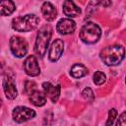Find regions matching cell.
<instances>
[{
    "mask_svg": "<svg viewBox=\"0 0 126 126\" xmlns=\"http://www.w3.org/2000/svg\"><path fill=\"white\" fill-rule=\"evenodd\" d=\"M116 116H117V110L115 108H111L109 110V112H108V118H107V121H106L105 126H111L113 124Z\"/></svg>",
    "mask_w": 126,
    "mask_h": 126,
    "instance_id": "obj_20",
    "label": "cell"
},
{
    "mask_svg": "<svg viewBox=\"0 0 126 126\" xmlns=\"http://www.w3.org/2000/svg\"><path fill=\"white\" fill-rule=\"evenodd\" d=\"M57 32L61 34H69L74 32L76 29V24L71 19H61L57 23Z\"/></svg>",
    "mask_w": 126,
    "mask_h": 126,
    "instance_id": "obj_10",
    "label": "cell"
},
{
    "mask_svg": "<svg viewBox=\"0 0 126 126\" xmlns=\"http://www.w3.org/2000/svg\"><path fill=\"white\" fill-rule=\"evenodd\" d=\"M125 119H126V113L125 112H122L116 122V126H126V122H125Z\"/></svg>",
    "mask_w": 126,
    "mask_h": 126,
    "instance_id": "obj_21",
    "label": "cell"
},
{
    "mask_svg": "<svg viewBox=\"0 0 126 126\" xmlns=\"http://www.w3.org/2000/svg\"><path fill=\"white\" fill-rule=\"evenodd\" d=\"M105 79H106V77H105L104 73H102L100 71H96L94 74V82L96 85H102L105 82Z\"/></svg>",
    "mask_w": 126,
    "mask_h": 126,
    "instance_id": "obj_18",
    "label": "cell"
},
{
    "mask_svg": "<svg viewBox=\"0 0 126 126\" xmlns=\"http://www.w3.org/2000/svg\"><path fill=\"white\" fill-rule=\"evenodd\" d=\"M63 12L67 17L74 18L81 14V9L73 1L67 0V1H64L63 3Z\"/></svg>",
    "mask_w": 126,
    "mask_h": 126,
    "instance_id": "obj_12",
    "label": "cell"
},
{
    "mask_svg": "<svg viewBox=\"0 0 126 126\" xmlns=\"http://www.w3.org/2000/svg\"><path fill=\"white\" fill-rule=\"evenodd\" d=\"M41 13L45 20L53 21L57 17V10L50 2H44L41 6Z\"/></svg>",
    "mask_w": 126,
    "mask_h": 126,
    "instance_id": "obj_13",
    "label": "cell"
},
{
    "mask_svg": "<svg viewBox=\"0 0 126 126\" xmlns=\"http://www.w3.org/2000/svg\"><path fill=\"white\" fill-rule=\"evenodd\" d=\"M100 58L103 63L107 66L118 65L125 57V50L122 45L114 44L104 47L100 53Z\"/></svg>",
    "mask_w": 126,
    "mask_h": 126,
    "instance_id": "obj_1",
    "label": "cell"
},
{
    "mask_svg": "<svg viewBox=\"0 0 126 126\" xmlns=\"http://www.w3.org/2000/svg\"><path fill=\"white\" fill-rule=\"evenodd\" d=\"M24 69H25V72L31 77H35V76L39 75L40 69H39V66H38V63H37V60H36L35 56L30 55L25 60Z\"/></svg>",
    "mask_w": 126,
    "mask_h": 126,
    "instance_id": "obj_8",
    "label": "cell"
},
{
    "mask_svg": "<svg viewBox=\"0 0 126 126\" xmlns=\"http://www.w3.org/2000/svg\"><path fill=\"white\" fill-rule=\"evenodd\" d=\"M82 95H83V97H84L86 100H88V101H90V102H92V101L94 100V93H93V91H92L90 88L84 89L83 92H82Z\"/></svg>",
    "mask_w": 126,
    "mask_h": 126,
    "instance_id": "obj_19",
    "label": "cell"
},
{
    "mask_svg": "<svg viewBox=\"0 0 126 126\" xmlns=\"http://www.w3.org/2000/svg\"><path fill=\"white\" fill-rule=\"evenodd\" d=\"M25 93L27 94H32L34 91H36V84L33 81H26L25 82Z\"/></svg>",
    "mask_w": 126,
    "mask_h": 126,
    "instance_id": "obj_17",
    "label": "cell"
},
{
    "mask_svg": "<svg viewBox=\"0 0 126 126\" xmlns=\"http://www.w3.org/2000/svg\"><path fill=\"white\" fill-rule=\"evenodd\" d=\"M13 119L17 123H23L35 116V111L26 106H17L13 110Z\"/></svg>",
    "mask_w": 126,
    "mask_h": 126,
    "instance_id": "obj_6",
    "label": "cell"
},
{
    "mask_svg": "<svg viewBox=\"0 0 126 126\" xmlns=\"http://www.w3.org/2000/svg\"><path fill=\"white\" fill-rule=\"evenodd\" d=\"M0 106H1V101H0Z\"/></svg>",
    "mask_w": 126,
    "mask_h": 126,
    "instance_id": "obj_23",
    "label": "cell"
},
{
    "mask_svg": "<svg viewBox=\"0 0 126 126\" xmlns=\"http://www.w3.org/2000/svg\"><path fill=\"white\" fill-rule=\"evenodd\" d=\"M39 24V18L33 14L17 17L12 21V28L17 32H31Z\"/></svg>",
    "mask_w": 126,
    "mask_h": 126,
    "instance_id": "obj_3",
    "label": "cell"
},
{
    "mask_svg": "<svg viewBox=\"0 0 126 126\" xmlns=\"http://www.w3.org/2000/svg\"><path fill=\"white\" fill-rule=\"evenodd\" d=\"M16 7L13 1L3 0L0 1V15L1 16H9L15 11Z\"/></svg>",
    "mask_w": 126,
    "mask_h": 126,
    "instance_id": "obj_14",
    "label": "cell"
},
{
    "mask_svg": "<svg viewBox=\"0 0 126 126\" xmlns=\"http://www.w3.org/2000/svg\"><path fill=\"white\" fill-rule=\"evenodd\" d=\"M101 35V30L100 28L93 23V22H88L83 26L80 32V38L89 44L95 43Z\"/></svg>",
    "mask_w": 126,
    "mask_h": 126,
    "instance_id": "obj_4",
    "label": "cell"
},
{
    "mask_svg": "<svg viewBox=\"0 0 126 126\" xmlns=\"http://www.w3.org/2000/svg\"><path fill=\"white\" fill-rule=\"evenodd\" d=\"M88 74V69L83 64H75L71 68V76L76 79H80Z\"/></svg>",
    "mask_w": 126,
    "mask_h": 126,
    "instance_id": "obj_16",
    "label": "cell"
},
{
    "mask_svg": "<svg viewBox=\"0 0 126 126\" xmlns=\"http://www.w3.org/2000/svg\"><path fill=\"white\" fill-rule=\"evenodd\" d=\"M51 35H52V29L49 25L42 26L39 29L34 43V52L40 57H43L45 55Z\"/></svg>",
    "mask_w": 126,
    "mask_h": 126,
    "instance_id": "obj_2",
    "label": "cell"
},
{
    "mask_svg": "<svg viewBox=\"0 0 126 126\" xmlns=\"http://www.w3.org/2000/svg\"><path fill=\"white\" fill-rule=\"evenodd\" d=\"M63 50H64V42H63V40L55 39L51 43V46H50V49H49V53H48L49 60L52 61V62L57 61L61 57V55L63 53Z\"/></svg>",
    "mask_w": 126,
    "mask_h": 126,
    "instance_id": "obj_9",
    "label": "cell"
},
{
    "mask_svg": "<svg viewBox=\"0 0 126 126\" xmlns=\"http://www.w3.org/2000/svg\"><path fill=\"white\" fill-rule=\"evenodd\" d=\"M3 89L5 92V95L7 96V98L9 99H14L17 97L18 95V91L16 89V85H15V81L14 78L7 74L4 77L3 80Z\"/></svg>",
    "mask_w": 126,
    "mask_h": 126,
    "instance_id": "obj_7",
    "label": "cell"
},
{
    "mask_svg": "<svg viewBox=\"0 0 126 126\" xmlns=\"http://www.w3.org/2000/svg\"><path fill=\"white\" fill-rule=\"evenodd\" d=\"M10 48H11L12 53L15 56L22 58L27 54L28 49H29V45H28V42L25 38L14 35L10 39Z\"/></svg>",
    "mask_w": 126,
    "mask_h": 126,
    "instance_id": "obj_5",
    "label": "cell"
},
{
    "mask_svg": "<svg viewBox=\"0 0 126 126\" xmlns=\"http://www.w3.org/2000/svg\"><path fill=\"white\" fill-rule=\"evenodd\" d=\"M3 70H4V68H3V64L0 62V74L3 73Z\"/></svg>",
    "mask_w": 126,
    "mask_h": 126,
    "instance_id": "obj_22",
    "label": "cell"
},
{
    "mask_svg": "<svg viewBox=\"0 0 126 126\" xmlns=\"http://www.w3.org/2000/svg\"><path fill=\"white\" fill-rule=\"evenodd\" d=\"M42 88H43L44 94L47 95L52 102H56L58 100V97L60 94V89H61L59 85L53 86L49 82H45L42 84Z\"/></svg>",
    "mask_w": 126,
    "mask_h": 126,
    "instance_id": "obj_11",
    "label": "cell"
},
{
    "mask_svg": "<svg viewBox=\"0 0 126 126\" xmlns=\"http://www.w3.org/2000/svg\"><path fill=\"white\" fill-rule=\"evenodd\" d=\"M30 101L35 106H42L46 102V98L43 93L39 91H34L32 94H30Z\"/></svg>",
    "mask_w": 126,
    "mask_h": 126,
    "instance_id": "obj_15",
    "label": "cell"
}]
</instances>
